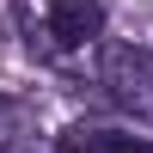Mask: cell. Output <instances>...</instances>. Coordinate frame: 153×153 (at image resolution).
<instances>
[{
    "label": "cell",
    "mask_w": 153,
    "mask_h": 153,
    "mask_svg": "<svg viewBox=\"0 0 153 153\" xmlns=\"http://www.w3.org/2000/svg\"><path fill=\"white\" fill-rule=\"evenodd\" d=\"M6 117H19V98H0V123Z\"/></svg>",
    "instance_id": "277c9868"
},
{
    "label": "cell",
    "mask_w": 153,
    "mask_h": 153,
    "mask_svg": "<svg viewBox=\"0 0 153 153\" xmlns=\"http://www.w3.org/2000/svg\"><path fill=\"white\" fill-rule=\"evenodd\" d=\"M98 86L135 117H153V49L98 43Z\"/></svg>",
    "instance_id": "6da1fadb"
},
{
    "label": "cell",
    "mask_w": 153,
    "mask_h": 153,
    "mask_svg": "<svg viewBox=\"0 0 153 153\" xmlns=\"http://www.w3.org/2000/svg\"><path fill=\"white\" fill-rule=\"evenodd\" d=\"M61 153H153V141H135V135H110V129H68Z\"/></svg>",
    "instance_id": "3957f363"
},
{
    "label": "cell",
    "mask_w": 153,
    "mask_h": 153,
    "mask_svg": "<svg viewBox=\"0 0 153 153\" xmlns=\"http://www.w3.org/2000/svg\"><path fill=\"white\" fill-rule=\"evenodd\" d=\"M43 31V49L37 55H68V49H86L104 37V6L98 0H49V19L37 25Z\"/></svg>",
    "instance_id": "7a4b0ae2"
}]
</instances>
